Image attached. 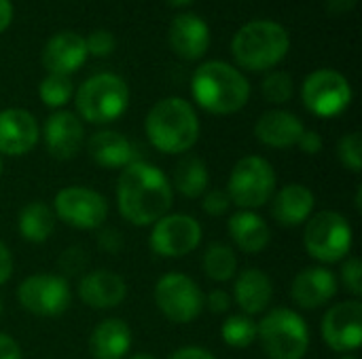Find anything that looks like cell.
<instances>
[{
  "mask_svg": "<svg viewBox=\"0 0 362 359\" xmlns=\"http://www.w3.org/2000/svg\"><path fill=\"white\" fill-rule=\"evenodd\" d=\"M352 239H354L352 226L348 218L341 216L339 212L325 209L310 216V220L305 222V231H303L305 252L322 264H335L344 260L352 250Z\"/></svg>",
  "mask_w": 362,
  "mask_h": 359,
  "instance_id": "obj_8",
  "label": "cell"
},
{
  "mask_svg": "<svg viewBox=\"0 0 362 359\" xmlns=\"http://www.w3.org/2000/svg\"><path fill=\"white\" fill-rule=\"evenodd\" d=\"M231 303H233V298L225 290H212L208 296H204V307H208L212 313H218V315L227 313L231 309Z\"/></svg>",
  "mask_w": 362,
  "mask_h": 359,
  "instance_id": "obj_38",
  "label": "cell"
},
{
  "mask_svg": "<svg viewBox=\"0 0 362 359\" xmlns=\"http://www.w3.org/2000/svg\"><path fill=\"white\" fill-rule=\"evenodd\" d=\"M191 93L199 108L225 116L240 112L250 99L248 78L225 61L202 63L191 78Z\"/></svg>",
  "mask_w": 362,
  "mask_h": 359,
  "instance_id": "obj_2",
  "label": "cell"
},
{
  "mask_svg": "<svg viewBox=\"0 0 362 359\" xmlns=\"http://www.w3.org/2000/svg\"><path fill=\"white\" fill-rule=\"evenodd\" d=\"M322 341L337 353H350L362 345V303L344 300L333 305L320 324Z\"/></svg>",
  "mask_w": 362,
  "mask_h": 359,
  "instance_id": "obj_14",
  "label": "cell"
},
{
  "mask_svg": "<svg viewBox=\"0 0 362 359\" xmlns=\"http://www.w3.org/2000/svg\"><path fill=\"white\" fill-rule=\"evenodd\" d=\"M297 146L301 148V152H305V154H310V157H316V154L322 152L325 142H322V135H320L318 131H308V129H305L303 135L299 138Z\"/></svg>",
  "mask_w": 362,
  "mask_h": 359,
  "instance_id": "obj_40",
  "label": "cell"
},
{
  "mask_svg": "<svg viewBox=\"0 0 362 359\" xmlns=\"http://www.w3.org/2000/svg\"><path fill=\"white\" fill-rule=\"evenodd\" d=\"M57 267H59L64 279L66 277L81 275L87 269V252L81 245H72V248H68V250L62 252V256L57 260Z\"/></svg>",
  "mask_w": 362,
  "mask_h": 359,
  "instance_id": "obj_34",
  "label": "cell"
},
{
  "mask_svg": "<svg viewBox=\"0 0 362 359\" xmlns=\"http://www.w3.org/2000/svg\"><path fill=\"white\" fill-rule=\"evenodd\" d=\"M168 359H216L204 347H180Z\"/></svg>",
  "mask_w": 362,
  "mask_h": 359,
  "instance_id": "obj_43",
  "label": "cell"
},
{
  "mask_svg": "<svg viewBox=\"0 0 362 359\" xmlns=\"http://www.w3.org/2000/svg\"><path fill=\"white\" fill-rule=\"evenodd\" d=\"M55 218L76 231L102 229L108 218V201L89 186H66L53 199Z\"/></svg>",
  "mask_w": 362,
  "mask_h": 359,
  "instance_id": "obj_10",
  "label": "cell"
},
{
  "mask_svg": "<svg viewBox=\"0 0 362 359\" xmlns=\"http://www.w3.org/2000/svg\"><path fill=\"white\" fill-rule=\"evenodd\" d=\"M85 44H87V53L95 57H106L115 51V36L106 30H95L85 38Z\"/></svg>",
  "mask_w": 362,
  "mask_h": 359,
  "instance_id": "obj_37",
  "label": "cell"
},
{
  "mask_svg": "<svg viewBox=\"0 0 362 359\" xmlns=\"http://www.w3.org/2000/svg\"><path fill=\"white\" fill-rule=\"evenodd\" d=\"M13 21V4L11 0H0V32H4Z\"/></svg>",
  "mask_w": 362,
  "mask_h": 359,
  "instance_id": "obj_45",
  "label": "cell"
},
{
  "mask_svg": "<svg viewBox=\"0 0 362 359\" xmlns=\"http://www.w3.org/2000/svg\"><path fill=\"white\" fill-rule=\"evenodd\" d=\"M170 49L187 61L202 59L210 47V28L208 23L191 13H180L172 19L168 32Z\"/></svg>",
  "mask_w": 362,
  "mask_h": 359,
  "instance_id": "obj_18",
  "label": "cell"
},
{
  "mask_svg": "<svg viewBox=\"0 0 362 359\" xmlns=\"http://www.w3.org/2000/svg\"><path fill=\"white\" fill-rule=\"evenodd\" d=\"M13 275V256L6 243L0 239V286H4Z\"/></svg>",
  "mask_w": 362,
  "mask_h": 359,
  "instance_id": "obj_42",
  "label": "cell"
},
{
  "mask_svg": "<svg viewBox=\"0 0 362 359\" xmlns=\"http://www.w3.org/2000/svg\"><path fill=\"white\" fill-rule=\"evenodd\" d=\"M0 315H2V300H0Z\"/></svg>",
  "mask_w": 362,
  "mask_h": 359,
  "instance_id": "obj_50",
  "label": "cell"
},
{
  "mask_svg": "<svg viewBox=\"0 0 362 359\" xmlns=\"http://www.w3.org/2000/svg\"><path fill=\"white\" fill-rule=\"evenodd\" d=\"M303 121L288 110H267L255 125V138L267 148H293L303 135Z\"/></svg>",
  "mask_w": 362,
  "mask_h": 359,
  "instance_id": "obj_22",
  "label": "cell"
},
{
  "mask_svg": "<svg viewBox=\"0 0 362 359\" xmlns=\"http://www.w3.org/2000/svg\"><path fill=\"white\" fill-rule=\"evenodd\" d=\"M339 359H358V358H354V355H346V358H339Z\"/></svg>",
  "mask_w": 362,
  "mask_h": 359,
  "instance_id": "obj_49",
  "label": "cell"
},
{
  "mask_svg": "<svg viewBox=\"0 0 362 359\" xmlns=\"http://www.w3.org/2000/svg\"><path fill=\"white\" fill-rule=\"evenodd\" d=\"M316 197L305 184H286L272 197V216L280 226L295 229L310 220Z\"/></svg>",
  "mask_w": 362,
  "mask_h": 359,
  "instance_id": "obj_21",
  "label": "cell"
},
{
  "mask_svg": "<svg viewBox=\"0 0 362 359\" xmlns=\"http://www.w3.org/2000/svg\"><path fill=\"white\" fill-rule=\"evenodd\" d=\"M172 188L178 190L182 197L187 199H197L208 190V167L204 163V159L195 157V154H185L172 174Z\"/></svg>",
  "mask_w": 362,
  "mask_h": 359,
  "instance_id": "obj_28",
  "label": "cell"
},
{
  "mask_svg": "<svg viewBox=\"0 0 362 359\" xmlns=\"http://www.w3.org/2000/svg\"><path fill=\"white\" fill-rule=\"evenodd\" d=\"M127 359H157L155 355H151V353H136V355H132V358Z\"/></svg>",
  "mask_w": 362,
  "mask_h": 359,
  "instance_id": "obj_47",
  "label": "cell"
},
{
  "mask_svg": "<svg viewBox=\"0 0 362 359\" xmlns=\"http://www.w3.org/2000/svg\"><path fill=\"white\" fill-rule=\"evenodd\" d=\"M42 140L47 146V152L57 161H70L74 159L83 144H85V127L83 121L68 110L53 112L42 127Z\"/></svg>",
  "mask_w": 362,
  "mask_h": 359,
  "instance_id": "obj_15",
  "label": "cell"
},
{
  "mask_svg": "<svg viewBox=\"0 0 362 359\" xmlns=\"http://www.w3.org/2000/svg\"><path fill=\"white\" fill-rule=\"evenodd\" d=\"M227 229H229V237L244 254H259L272 241V229L257 212L238 209L229 218Z\"/></svg>",
  "mask_w": 362,
  "mask_h": 359,
  "instance_id": "obj_26",
  "label": "cell"
},
{
  "mask_svg": "<svg viewBox=\"0 0 362 359\" xmlns=\"http://www.w3.org/2000/svg\"><path fill=\"white\" fill-rule=\"evenodd\" d=\"M221 336L225 345L233 349H246L259 341V324L244 313L229 315L221 326Z\"/></svg>",
  "mask_w": 362,
  "mask_h": 359,
  "instance_id": "obj_30",
  "label": "cell"
},
{
  "mask_svg": "<svg viewBox=\"0 0 362 359\" xmlns=\"http://www.w3.org/2000/svg\"><path fill=\"white\" fill-rule=\"evenodd\" d=\"M337 154H339L341 165H344L348 171H352V174H361V169H362V135L361 133H358V131L346 133V135L339 140Z\"/></svg>",
  "mask_w": 362,
  "mask_h": 359,
  "instance_id": "obj_33",
  "label": "cell"
},
{
  "mask_svg": "<svg viewBox=\"0 0 362 359\" xmlns=\"http://www.w3.org/2000/svg\"><path fill=\"white\" fill-rule=\"evenodd\" d=\"M235 305L242 309L244 315H261L269 309L274 298V284L269 275L261 269H244L238 273L233 284V296Z\"/></svg>",
  "mask_w": 362,
  "mask_h": 359,
  "instance_id": "obj_23",
  "label": "cell"
},
{
  "mask_svg": "<svg viewBox=\"0 0 362 359\" xmlns=\"http://www.w3.org/2000/svg\"><path fill=\"white\" fill-rule=\"evenodd\" d=\"M204 231L197 218L189 214H165L151 229L148 245L161 258H185L202 243Z\"/></svg>",
  "mask_w": 362,
  "mask_h": 359,
  "instance_id": "obj_13",
  "label": "cell"
},
{
  "mask_svg": "<svg viewBox=\"0 0 362 359\" xmlns=\"http://www.w3.org/2000/svg\"><path fill=\"white\" fill-rule=\"evenodd\" d=\"M87 154L95 165L106 167V169H123L129 163L138 161L136 148L127 140V135L112 131V129L95 131L87 140Z\"/></svg>",
  "mask_w": 362,
  "mask_h": 359,
  "instance_id": "obj_24",
  "label": "cell"
},
{
  "mask_svg": "<svg viewBox=\"0 0 362 359\" xmlns=\"http://www.w3.org/2000/svg\"><path fill=\"white\" fill-rule=\"evenodd\" d=\"M38 95L42 99L45 106L49 108H62L66 106L72 95H74V85L70 80V76H62V74H47L40 85H38Z\"/></svg>",
  "mask_w": 362,
  "mask_h": 359,
  "instance_id": "obj_31",
  "label": "cell"
},
{
  "mask_svg": "<svg viewBox=\"0 0 362 359\" xmlns=\"http://www.w3.org/2000/svg\"><path fill=\"white\" fill-rule=\"evenodd\" d=\"M174 203L170 178L146 161H134L123 167L117 180L119 214L134 226H153Z\"/></svg>",
  "mask_w": 362,
  "mask_h": 359,
  "instance_id": "obj_1",
  "label": "cell"
},
{
  "mask_svg": "<svg viewBox=\"0 0 362 359\" xmlns=\"http://www.w3.org/2000/svg\"><path fill=\"white\" fill-rule=\"evenodd\" d=\"M259 339L269 359H303L310 349V328L305 320L288 307H276L263 315Z\"/></svg>",
  "mask_w": 362,
  "mask_h": 359,
  "instance_id": "obj_6",
  "label": "cell"
},
{
  "mask_svg": "<svg viewBox=\"0 0 362 359\" xmlns=\"http://www.w3.org/2000/svg\"><path fill=\"white\" fill-rule=\"evenodd\" d=\"M0 359H23L19 343L6 332H0Z\"/></svg>",
  "mask_w": 362,
  "mask_h": 359,
  "instance_id": "obj_41",
  "label": "cell"
},
{
  "mask_svg": "<svg viewBox=\"0 0 362 359\" xmlns=\"http://www.w3.org/2000/svg\"><path fill=\"white\" fill-rule=\"evenodd\" d=\"M291 38L284 25L257 19L242 25L231 42V51L235 61L250 72H265L276 68L288 53Z\"/></svg>",
  "mask_w": 362,
  "mask_h": 359,
  "instance_id": "obj_4",
  "label": "cell"
},
{
  "mask_svg": "<svg viewBox=\"0 0 362 359\" xmlns=\"http://www.w3.org/2000/svg\"><path fill=\"white\" fill-rule=\"evenodd\" d=\"M148 142L163 154H185L199 140V118L182 97L159 99L144 121Z\"/></svg>",
  "mask_w": 362,
  "mask_h": 359,
  "instance_id": "obj_3",
  "label": "cell"
},
{
  "mask_svg": "<svg viewBox=\"0 0 362 359\" xmlns=\"http://www.w3.org/2000/svg\"><path fill=\"white\" fill-rule=\"evenodd\" d=\"M341 284L358 300L362 296V262L358 258H348L341 267Z\"/></svg>",
  "mask_w": 362,
  "mask_h": 359,
  "instance_id": "obj_35",
  "label": "cell"
},
{
  "mask_svg": "<svg viewBox=\"0 0 362 359\" xmlns=\"http://www.w3.org/2000/svg\"><path fill=\"white\" fill-rule=\"evenodd\" d=\"M276 184L278 176L274 165L259 154H248L233 165L225 193L238 209L255 212L272 201Z\"/></svg>",
  "mask_w": 362,
  "mask_h": 359,
  "instance_id": "obj_7",
  "label": "cell"
},
{
  "mask_svg": "<svg viewBox=\"0 0 362 359\" xmlns=\"http://www.w3.org/2000/svg\"><path fill=\"white\" fill-rule=\"evenodd\" d=\"M98 245L102 252H108V254H117L121 248H123V237L117 229H102V233L98 235Z\"/></svg>",
  "mask_w": 362,
  "mask_h": 359,
  "instance_id": "obj_39",
  "label": "cell"
},
{
  "mask_svg": "<svg viewBox=\"0 0 362 359\" xmlns=\"http://www.w3.org/2000/svg\"><path fill=\"white\" fill-rule=\"evenodd\" d=\"M78 118L91 125H106L117 121L129 106L127 83L112 72H100L87 78L76 91Z\"/></svg>",
  "mask_w": 362,
  "mask_h": 359,
  "instance_id": "obj_5",
  "label": "cell"
},
{
  "mask_svg": "<svg viewBox=\"0 0 362 359\" xmlns=\"http://www.w3.org/2000/svg\"><path fill=\"white\" fill-rule=\"evenodd\" d=\"M202 209L208 214V216H225L229 209H231V199L225 190L221 188H212V190H206L202 195Z\"/></svg>",
  "mask_w": 362,
  "mask_h": 359,
  "instance_id": "obj_36",
  "label": "cell"
},
{
  "mask_svg": "<svg viewBox=\"0 0 362 359\" xmlns=\"http://www.w3.org/2000/svg\"><path fill=\"white\" fill-rule=\"evenodd\" d=\"M19 305L36 317H59L72 303L68 279L53 273H36L25 277L17 288Z\"/></svg>",
  "mask_w": 362,
  "mask_h": 359,
  "instance_id": "obj_11",
  "label": "cell"
},
{
  "mask_svg": "<svg viewBox=\"0 0 362 359\" xmlns=\"http://www.w3.org/2000/svg\"><path fill=\"white\" fill-rule=\"evenodd\" d=\"M55 212L45 201H32L19 209L17 231L28 243H45L55 231Z\"/></svg>",
  "mask_w": 362,
  "mask_h": 359,
  "instance_id": "obj_27",
  "label": "cell"
},
{
  "mask_svg": "<svg viewBox=\"0 0 362 359\" xmlns=\"http://www.w3.org/2000/svg\"><path fill=\"white\" fill-rule=\"evenodd\" d=\"M87 44L81 34L74 32H62L47 40L42 49V66L49 74H62L70 76L76 72L85 59H87Z\"/></svg>",
  "mask_w": 362,
  "mask_h": 359,
  "instance_id": "obj_20",
  "label": "cell"
},
{
  "mask_svg": "<svg viewBox=\"0 0 362 359\" xmlns=\"http://www.w3.org/2000/svg\"><path fill=\"white\" fill-rule=\"evenodd\" d=\"M301 97L312 114L331 118V116H339L350 106L352 87L341 72L322 68L305 78L301 87Z\"/></svg>",
  "mask_w": 362,
  "mask_h": 359,
  "instance_id": "obj_12",
  "label": "cell"
},
{
  "mask_svg": "<svg viewBox=\"0 0 362 359\" xmlns=\"http://www.w3.org/2000/svg\"><path fill=\"white\" fill-rule=\"evenodd\" d=\"M202 269H204L206 277L216 284L231 281L238 275V256H235L233 248H229L225 243H212L204 252Z\"/></svg>",
  "mask_w": 362,
  "mask_h": 359,
  "instance_id": "obj_29",
  "label": "cell"
},
{
  "mask_svg": "<svg viewBox=\"0 0 362 359\" xmlns=\"http://www.w3.org/2000/svg\"><path fill=\"white\" fill-rule=\"evenodd\" d=\"M40 140L38 121L23 108H6L0 112V157H23Z\"/></svg>",
  "mask_w": 362,
  "mask_h": 359,
  "instance_id": "obj_16",
  "label": "cell"
},
{
  "mask_svg": "<svg viewBox=\"0 0 362 359\" xmlns=\"http://www.w3.org/2000/svg\"><path fill=\"white\" fill-rule=\"evenodd\" d=\"M2 167H4V161H2V157H0V174H2Z\"/></svg>",
  "mask_w": 362,
  "mask_h": 359,
  "instance_id": "obj_48",
  "label": "cell"
},
{
  "mask_svg": "<svg viewBox=\"0 0 362 359\" xmlns=\"http://www.w3.org/2000/svg\"><path fill=\"white\" fill-rule=\"evenodd\" d=\"M155 305L165 320L191 324L204 311V292L185 273H165L155 284Z\"/></svg>",
  "mask_w": 362,
  "mask_h": 359,
  "instance_id": "obj_9",
  "label": "cell"
},
{
  "mask_svg": "<svg viewBox=\"0 0 362 359\" xmlns=\"http://www.w3.org/2000/svg\"><path fill=\"white\" fill-rule=\"evenodd\" d=\"M193 0H168V4H172V6H187V4H191Z\"/></svg>",
  "mask_w": 362,
  "mask_h": 359,
  "instance_id": "obj_46",
  "label": "cell"
},
{
  "mask_svg": "<svg viewBox=\"0 0 362 359\" xmlns=\"http://www.w3.org/2000/svg\"><path fill=\"white\" fill-rule=\"evenodd\" d=\"M132 349V330L125 320H102L89 336V353L93 359H123Z\"/></svg>",
  "mask_w": 362,
  "mask_h": 359,
  "instance_id": "obj_25",
  "label": "cell"
},
{
  "mask_svg": "<svg viewBox=\"0 0 362 359\" xmlns=\"http://www.w3.org/2000/svg\"><path fill=\"white\" fill-rule=\"evenodd\" d=\"M356 2L358 0H325L327 11L333 13V15H346V13H350L356 6Z\"/></svg>",
  "mask_w": 362,
  "mask_h": 359,
  "instance_id": "obj_44",
  "label": "cell"
},
{
  "mask_svg": "<svg viewBox=\"0 0 362 359\" xmlns=\"http://www.w3.org/2000/svg\"><path fill=\"white\" fill-rule=\"evenodd\" d=\"M78 298L98 311L115 309L119 307L127 296V284L125 279L108 269H98L91 273H85L78 281Z\"/></svg>",
  "mask_w": 362,
  "mask_h": 359,
  "instance_id": "obj_19",
  "label": "cell"
},
{
  "mask_svg": "<svg viewBox=\"0 0 362 359\" xmlns=\"http://www.w3.org/2000/svg\"><path fill=\"white\" fill-rule=\"evenodd\" d=\"M293 91H295V83L288 72L276 70L269 72L263 80V95L272 104H286L293 97Z\"/></svg>",
  "mask_w": 362,
  "mask_h": 359,
  "instance_id": "obj_32",
  "label": "cell"
},
{
  "mask_svg": "<svg viewBox=\"0 0 362 359\" xmlns=\"http://www.w3.org/2000/svg\"><path fill=\"white\" fill-rule=\"evenodd\" d=\"M339 290V281L327 267H308L299 271L291 286V296L297 307L305 311L329 305Z\"/></svg>",
  "mask_w": 362,
  "mask_h": 359,
  "instance_id": "obj_17",
  "label": "cell"
}]
</instances>
